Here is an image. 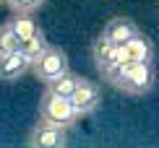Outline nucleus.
<instances>
[{"label":"nucleus","mask_w":159,"mask_h":148,"mask_svg":"<svg viewBox=\"0 0 159 148\" xmlns=\"http://www.w3.org/2000/svg\"><path fill=\"white\" fill-rule=\"evenodd\" d=\"M123 50H125V57L133 60V63H154V47H151V42L141 34V31L130 37L128 42L123 44Z\"/></svg>","instance_id":"nucleus-8"},{"label":"nucleus","mask_w":159,"mask_h":148,"mask_svg":"<svg viewBox=\"0 0 159 148\" xmlns=\"http://www.w3.org/2000/svg\"><path fill=\"white\" fill-rule=\"evenodd\" d=\"M70 104H73V109H76V114L81 117V114H89V112H94L97 107H99V102H102V94H99V89L91 81H86V78H81L78 81V86H76V91L70 94Z\"/></svg>","instance_id":"nucleus-5"},{"label":"nucleus","mask_w":159,"mask_h":148,"mask_svg":"<svg viewBox=\"0 0 159 148\" xmlns=\"http://www.w3.org/2000/svg\"><path fill=\"white\" fill-rule=\"evenodd\" d=\"M0 3H3V0H0Z\"/></svg>","instance_id":"nucleus-15"},{"label":"nucleus","mask_w":159,"mask_h":148,"mask_svg":"<svg viewBox=\"0 0 159 148\" xmlns=\"http://www.w3.org/2000/svg\"><path fill=\"white\" fill-rule=\"evenodd\" d=\"M78 81H81V76H76V73L65 70L63 76H57L55 81H50V83H44V86H47V91H52V94H57V96H65V99H68L70 94L76 91Z\"/></svg>","instance_id":"nucleus-11"},{"label":"nucleus","mask_w":159,"mask_h":148,"mask_svg":"<svg viewBox=\"0 0 159 148\" xmlns=\"http://www.w3.org/2000/svg\"><path fill=\"white\" fill-rule=\"evenodd\" d=\"M39 120L68 130V127L78 120V114L73 109V104H70V99L57 96V94H52V91H44L42 102H39Z\"/></svg>","instance_id":"nucleus-1"},{"label":"nucleus","mask_w":159,"mask_h":148,"mask_svg":"<svg viewBox=\"0 0 159 148\" xmlns=\"http://www.w3.org/2000/svg\"><path fill=\"white\" fill-rule=\"evenodd\" d=\"M3 3H8V8L13 13H34L42 8L44 0H3Z\"/></svg>","instance_id":"nucleus-14"},{"label":"nucleus","mask_w":159,"mask_h":148,"mask_svg":"<svg viewBox=\"0 0 159 148\" xmlns=\"http://www.w3.org/2000/svg\"><path fill=\"white\" fill-rule=\"evenodd\" d=\"M117 89H123L125 94H146L154 86V65L151 63H133L130 60L128 70L123 73L120 81H115Z\"/></svg>","instance_id":"nucleus-2"},{"label":"nucleus","mask_w":159,"mask_h":148,"mask_svg":"<svg viewBox=\"0 0 159 148\" xmlns=\"http://www.w3.org/2000/svg\"><path fill=\"white\" fill-rule=\"evenodd\" d=\"M26 70H31V60L26 57L21 50L8 52V55L0 57V78L3 81H16V78H21Z\"/></svg>","instance_id":"nucleus-7"},{"label":"nucleus","mask_w":159,"mask_h":148,"mask_svg":"<svg viewBox=\"0 0 159 148\" xmlns=\"http://www.w3.org/2000/svg\"><path fill=\"white\" fill-rule=\"evenodd\" d=\"M18 50L24 52L26 57L31 60V63H34V60L42 55L44 50H47V42H44V37H42V31H39V34H34L31 39H26V42H21V47H18Z\"/></svg>","instance_id":"nucleus-12"},{"label":"nucleus","mask_w":159,"mask_h":148,"mask_svg":"<svg viewBox=\"0 0 159 148\" xmlns=\"http://www.w3.org/2000/svg\"><path fill=\"white\" fill-rule=\"evenodd\" d=\"M120 60H128L125 57V50H123V44H115L112 39L107 37H97V42H94V63H97V70L99 73H104L107 68H112L115 63H120Z\"/></svg>","instance_id":"nucleus-6"},{"label":"nucleus","mask_w":159,"mask_h":148,"mask_svg":"<svg viewBox=\"0 0 159 148\" xmlns=\"http://www.w3.org/2000/svg\"><path fill=\"white\" fill-rule=\"evenodd\" d=\"M31 70H34V76L42 81V83H50V81H55L57 76H63V73L68 70V57H65V52L57 50V47H47V50L31 63Z\"/></svg>","instance_id":"nucleus-3"},{"label":"nucleus","mask_w":159,"mask_h":148,"mask_svg":"<svg viewBox=\"0 0 159 148\" xmlns=\"http://www.w3.org/2000/svg\"><path fill=\"white\" fill-rule=\"evenodd\" d=\"M8 24L13 29V34L18 37V42H26V39H31L34 34H39V26L31 18V13H16V18H11Z\"/></svg>","instance_id":"nucleus-10"},{"label":"nucleus","mask_w":159,"mask_h":148,"mask_svg":"<svg viewBox=\"0 0 159 148\" xmlns=\"http://www.w3.org/2000/svg\"><path fill=\"white\" fill-rule=\"evenodd\" d=\"M68 143V135H65V127H57V125H50V122H42L31 130L26 146L31 148H63Z\"/></svg>","instance_id":"nucleus-4"},{"label":"nucleus","mask_w":159,"mask_h":148,"mask_svg":"<svg viewBox=\"0 0 159 148\" xmlns=\"http://www.w3.org/2000/svg\"><path fill=\"white\" fill-rule=\"evenodd\" d=\"M102 34L107 39H112L115 44H125L133 34H138V26L130 21V18H125V16H115V18L107 21V26H104Z\"/></svg>","instance_id":"nucleus-9"},{"label":"nucleus","mask_w":159,"mask_h":148,"mask_svg":"<svg viewBox=\"0 0 159 148\" xmlns=\"http://www.w3.org/2000/svg\"><path fill=\"white\" fill-rule=\"evenodd\" d=\"M18 47H21V42H18L16 34H13L11 24H3L0 26V57L8 55V52H16Z\"/></svg>","instance_id":"nucleus-13"}]
</instances>
